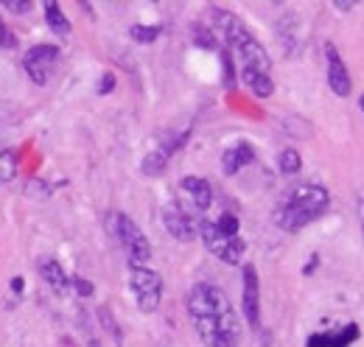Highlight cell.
<instances>
[{"label":"cell","mask_w":364,"mask_h":347,"mask_svg":"<svg viewBox=\"0 0 364 347\" xmlns=\"http://www.w3.org/2000/svg\"><path fill=\"white\" fill-rule=\"evenodd\" d=\"M188 316L205 347L241 345V319L219 286L196 283L188 294Z\"/></svg>","instance_id":"cell-1"},{"label":"cell","mask_w":364,"mask_h":347,"mask_svg":"<svg viewBox=\"0 0 364 347\" xmlns=\"http://www.w3.org/2000/svg\"><path fill=\"white\" fill-rule=\"evenodd\" d=\"M331 205V193L322 185H297L277 208H274V227L283 233H300L311 221H317Z\"/></svg>","instance_id":"cell-2"},{"label":"cell","mask_w":364,"mask_h":347,"mask_svg":"<svg viewBox=\"0 0 364 347\" xmlns=\"http://www.w3.org/2000/svg\"><path fill=\"white\" fill-rule=\"evenodd\" d=\"M216 28L222 34V40L238 53L241 59V68H252V70H261V73H269L272 70V59L269 53L264 50V45L252 37V31L225 9L216 11Z\"/></svg>","instance_id":"cell-3"},{"label":"cell","mask_w":364,"mask_h":347,"mask_svg":"<svg viewBox=\"0 0 364 347\" xmlns=\"http://www.w3.org/2000/svg\"><path fill=\"white\" fill-rule=\"evenodd\" d=\"M104 221H107L109 235L121 241V247L129 255L132 266H149L151 263V244H149V238L143 235V230L137 227L132 218L127 216V213H118L115 210V213H109Z\"/></svg>","instance_id":"cell-4"},{"label":"cell","mask_w":364,"mask_h":347,"mask_svg":"<svg viewBox=\"0 0 364 347\" xmlns=\"http://www.w3.org/2000/svg\"><path fill=\"white\" fill-rule=\"evenodd\" d=\"M196 235L202 238V244H205V250H208L210 255H216V258L230 263V266L241 263L244 252H247V244H244L241 235H225L210 218H199Z\"/></svg>","instance_id":"cell-5"},{"label":"cell","mask_w":364,"mask_h":347,"mask_svg":"<svg viewBox=\"0 0 364 347\" xmlns=\"http://www.w3.org/2000/svg\"><path fill=\"white\" fill-rule=\"evenodd\" d=\"M129 286L135 294V303L143 314H151L160 308L163 300V277L149 266H132L129 269Z\"/></svg>","instance_id":"cell-6"},{"label":"cell","mask_w":364,"mask_h":347,"mask_svg":"<svg viewBox=\"0 0 364 347\" xmlns=\"http://www.w3.org/2000/svg\"><path fill=\"white\" fill-rule=\"evenodd\" d=\"M59 53H62L59 45H34L23 56V70L28 73V79L34 85L43 87L50 76V70H53V65L59 62Z\"/></svg>","instance_id":"cell-7"},{"label":"cell","mask_w":364,"mask_h":347,"mask_svg":"<svg viewBox=\"0 0 364 347\" xmlns=\"http://www.w3.org/2000/svg\"><path fill=\"white\" fill-rule=\"evenodd\" d=\"M241 277H244V297H241V311H244V319L258 328L261 325V286H258V272L252 263H244L241 266Z\"/></svg>","instance_id":"cell-8"},{"label":"cell","mask_w":364,"mask_h":347,"mask_svg":"<svg viewBox=\"0 0 364 347\" xmlns=\"http://www.w3.org/2000/svg\"><path fill=\"white\" fill-rule=\"evenodd\" d=\"M163 224H166V230L177 241H193L196 230H199V218L193 216V213H188L185 205H180V202L163 208Z\"/></svg>","instance_id":"cell-9"},{"label":"cell","mask_w":364,"mask_h":347,"mask_svg":"<svg viewBox=\"0 0 364 347\" xmlns=\"http://www.w3.org/2000/svg\"><path fill=\"white\" fill-rule=\"evenodd\" d=\"M180 193L188 199V213H205L210 205H213V191H210V182L202 179V176H185L180 182Z\"/></svg>","instance_id":"cell-10"},{"label":"cell","mask_w":364,"mask_h":347,"mask_svg":"<svg viewBox=\"0 0 364 347\" xmlns=\"http://www.w3.org/2000/svg\"><path fill=\"white\" fill-rule=\"evenodd\" d=\"M325 62H328V87L339 98L350 95L353 82H350V73H348V68H345V62H342V56H339V50H336L333 43H325Z\"/></svg>","instance_id":"cell-11"},{"label":"cell","mask_w":364,"mask_h":347,"mask_svg":"<svg viewBox=\"0 0 364 347\" xmlns=\"http://www.w3.org/2000/svg\"><path fill=\"white\" fill-rule=\"evenodd\" d=\"M252 160H255V149H252L250 143L241 140V143L230 146L228 151L222 154V171L228 174V176H235L241 169H247Z\"/></svg>","instance_id":"cell-12"},{"label":"cell","mask_w":364,"mask_h":347,"mask_svg":"<svg viewBox=\"0 0 364 347\" xmlns=\"http://www.w3.org/2000/svg\"><path fill=\"white\" fill-rule=\"evenodd\" d=\"M241 82L244 87L255 95V98H269L274 92V82L269 73H261V70H252V68H241Z\"/></svg>","instance_id":"cell-13"},{"label":"cell","mask_w":364,"mask_h":347,"mask_svg":"<svg viewBox=\"0 0 364 347\" xmlns=\"http://www.w3.org/2000/svg\"><path fill=\"white\" fill-rule=\"evenodd\" d=\"M37 272H40V277L46 280L48 286H53L56 292H65L68 289V283H70V277L65 274V269H62V263L53 258H43L37 263Z\"/></svg>","instance_id":"cell-14"},{"label":"cell","mask_w":364,"mask_h":347,"mask_svg":"<svg viewBox=\"0 0 364 347\" xmlns=\"http://www.w3.org/2000/svg\"><path fill=\"white\" fill-rule=\"evenodd\" d=\"M46 20H48V28L56 34V37H68L70 34V20L65 17V11L56 6V3H46Z\"/></svg>","instance_id":"cell-15"},{"label":"cell","mask_w":364,"mask_h":347,"mask_svg":"<svg viewBox=\"0 0 364 347\" xmlns=\"http://www.w3.org/2000/svg\"><path fill=\"white\" fill-rule=\"evenodd\" d=\"M17 176V151L3 149L0 151V182H11Z\"/></svg>","instance_id":"cell-16"},{"label":"cell","mask_w":364,"mask_h":347,"mask_svg":"<svg viewBox=\"0 0 364 347\" xmlns=\"http://www.w3.org/2000/svg\"><path fill=\"white\" fill-rule=\"evenodd\" d=\"M277 166H280V171L283 174H297L300 171V166H303V160H300L297 149H283V151L277 154Z\"/></svg>","instance_id":"cell-17"},{"label":"cell","mask_w":364,"mask_h":347,"mask_svg":"<svg viewBox=\"0 0 364 347\" xmlns=\"http://www.w3.org/2000/svg\"><path fill=\"white\" fill-rule=\"evenodd\" d=\"M129 37L140 45H149L160 37V28H157V26H132V28H129Z\"/></svg>","instance_id":"cell-18"},{"label":"cell","mask_w":364,"mask_h":347,"mask_svg":"<svg viewBox=\"0 0 364 347\" xmlns=\"http://www.w3.org/2000/svg\"><path fill=\"white\" fill-rule=\"evenodd\" d=\"M213 224L225 233V235H241L238 230H241V221L232 216V213H222L219 218H213Z\"/></svg>","instance_id":"cell-19"},{"label":"cell","mask_w":364,"mask_h":347,"mask_svg":"<svg viewBox=\"0 0 364 347\" xmlns=\"http://www.w3.org/2000/svg\"><path fill=\"white\" fill-rule=\"evenodd\" d=\"M193 40H196L199 48H208V50H210V48H216V34H213V31H208V28H202V26H196V28H193Z\"/></svg>","instance_id":"cell-20"},{"label":"cell","mask_w":364,"mask_h":347,"mask_svg":"<svg viewBox=\"0 0 364 347\" xmlns=\"http://www.w3.org/2000/svg\"><path fill=\"white\" fill-rule=\"evenodd\" d=\"M68 286H73L79 297H92V283L90 280H85V277H70Z\"/></svg>","instance_id":"cell-21"},{"label":"cell","mask_w":364,"mask_h":347,"mask_svg":"<svg viewBox=\"0 0 364 347\" xmlns=\"http://www.w3.org/2000/svg\"><path fill=\"white\" fill-rule=\"evenodd\" d=\"M112 90H115V76H112V73L101 76V85H98V92L104 95V92H112Z\"/></svg>","instance_id":"cell-22"},{"label":"cell","mask_w":364,"mask_h":347,"mask_svg":"<svg viewBox=\"0 0 364 347\" xmlns=\"http://www.w3.org/2000/svg\"><path fill=\"white\" fill-rule=\"evenodd\" d=\"M9 45H14V37H11V31L6 28V23L0 20V48H9Z\"/></svg>","instance_id":"cell-23"},{"label":"cell","mask_w":364,"mask_h":347,"mask_svg":"<svg viewBox=\"0 0 364 347\" xmlns=\"http://www.w3.org/2000/svg\"><path fill=\"white\" fill-rule=\"evenodd\" d=\"M6 9H9V11H14V14H26V11H31V9H34V3H6Z\"/></svg>","instance_id":"cell-24"},{"label":"cell","mask_w":364,"mask_h":347,"mask_svg":"<svg viewBox=\"0 0 364 347\" xmlns=\"http://www.w3.org/2000/svg\"><path fill=\"white\" fill-rule=\"evenodd\" d=\"M23 286H26L23 277H14V280H11V292H14V294H23Z\"/></svg>","instance_id":"cell-25"},{"label":"cell","mask_w":364,"mask_h":347,"mask_svg":"<svg viewBox=\"0 0 364 347\" xmlns=\"http://www.w3.org/2000/svg\"><path fill=\"white\" fill-rule=\"evenodd\" d=\"M359 3H336V9H342V11H353Z\"/></svg>","instance_id":"cell-26"}]
</instances>
